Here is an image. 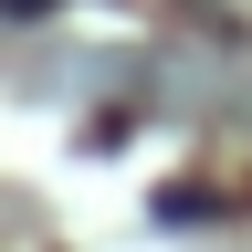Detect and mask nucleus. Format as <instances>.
<instances>
[{
  "label": "nucleus",
  "instance_id": "nucleus-1",
  "mask_svg": "<svg viewBox=\"0 0 252 252\" xmlns=\"http://www.w3.org/2000/svg\"><path fill=\"white\" fill-rule=\"evenodd\" d=\"M11 21H42V0H11Z\"/></svg>",
  "mask_w": 252,
  "mask_h": 252
}]
</instances>
